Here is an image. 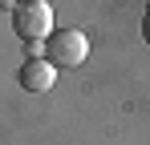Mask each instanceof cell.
I'll use <instances>...</instances> for the list:
<instances>
[{"instance_id":"4","label":"cell","mask_w":150,"mask_h":145,"mask_svg":"<svg viewBox=\"0 0 150 145\" xmlns=\"http://www.w3.org/2000/svg\"><path fill=\"white\" fill-rule=\"evenodd\" d=\"M142 40L150 45V4H146V12H142Z\"/></svg>"},{"instance_id":"3","label":"cell","mask_w":150,"mask_h":145,"mask_svg":"<svg viewBox=\"0 0 150 145\" xmlns=\"http://www.w3.org/2000/svg\"><path fill=\"white\" fill-rule=\"evenodd\" d=\"M16 77H21V89L25 93H49L53 85H57V69H53L45 56H28Z\"/></svg>"},{"instance_id":"1","label":"cell","mask_w":150,"mask_h":145,"mask_svg":"<svg viewBox=\"0 0 150 145\" xmlns=\"http://www.w3.org/2000/svg\"><path fill=\"white\" fill-rule=\"evenodd\" d=\"M12 32L25 40L28 48L33 45H45L53 32V4L49 0H25V4H16L12 8Z\"/></svg>"},{"instance_id":"2","label":"cell","mask_w":150,"mask_h":145,"mask_svg":"<svg viewBox=\"0 0 150 145\" xmlns=\"http://www.w3.org/2000/svg\"><path fill=\"white\" fill-rule=\"evenodd\" d=\"M85 56H89V36L81 28H57L45 40V61L53 69H77L85 65Z\"/></svg>"}]
</instances>
